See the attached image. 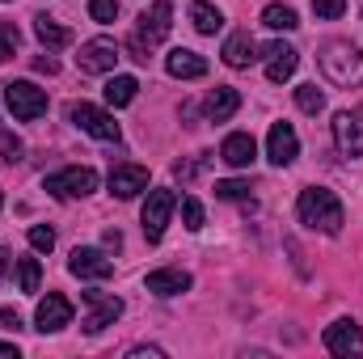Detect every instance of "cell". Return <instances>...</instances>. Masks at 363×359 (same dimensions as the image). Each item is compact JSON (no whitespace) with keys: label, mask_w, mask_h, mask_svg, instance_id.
<instances>
[{"label":"cell","mask_w":363,"mask_h":359,"mask_svg":"<svg viewBox=\"0 0 363 359\" xmlns=\"http://www.w3.org/2000/svg\"><path fill=\"white\" fill-rule=\"evenodd\" d=\"M296 216H300V224H308L313 233H325V237H338V233H342V203H338V194L325 190V186L300 190Z\"/></svg>","instance_id":"1"},{"label":"cell","mask_w":363,"mask_h":359,"mask_svg":"<svg viewBox=\"0 0 363 359\" xmlns=\"http://www.w3.org/2000/svg\"><path fill=\"white\" fill-rule=\"evenodd\" d=\"M169 21H174V4L169 0H157V4H148L144 13H140V26L131 30V60H140V64H148V55H152V47L169 34Z\"/></svg>","instance_id":"2"},{"label":"cell","mask_w":363,"mask_h":359,"mask_svg":"<svg viewBox=\"0 0 363 359\" xmlns=\"http://www.w3.org/2000/svg\"><path fill=\"white\" fill-rule=\"evenodd\" d=\"M321 72L330 85L355 89V85H363V51L351 43H325L321 47Z\"/></svg>","instance_id":"3"},{"label":"cell","mask_w":363,"mask_h":359,"mask_svg":"<svg viewBox=\"0 0 363 359\" xmlns=\"http://www.w3.org/2000/svg\"><path fill=\"white\" fill-rule=\"evenodd\" d=\"M4 106L13 110V118L34 123L47 114V89H38L34 81H9L4 85Z\"/></svg>","instance_id":"4"},{"label":"cell","mask_w":363,"mask_h":359,"mask_svg":"<svg viewBox=\"0 0 363 359\" xmlns=\"http://www.w3.org/2000/svg\"><path fill=\"white\" fill-rule=\"evenodd\" d=\"M68 123H77L81 131H89L93 140L118 144V123H114V114H106V110L93 106V101H72V106H68Z\"/></svg>","instance_id":"5"},{"label":"cell","mask_w":363,"mask_h":359,"mask_svg":"<svg viewBox=\"0 0 363 359\" xmlns=\"http://www.w3.org/2000/svg\"><path fill=\"white\" fill-rule=\"evenodd\" d=\"M47 194H55V199H85L89 190H97V174H93L89 165H68V170H60V174H47Z\"/></svg>","instance_id":"6"},{"label":"cell","mask_w":363,"mask_h":359,"mask_svg":"<svg viewBox=\"0 0 363 359\" xmlns=\"http://www.w3.org/2000/svg\"><path fill=\"white\" fill-rule=\"evenodd\" d=\"M174 207H178V194H174V190H148V203H144V211H140V224H144V237H148V241H161V237H165Z\"/></svg>","instance_id":"7"},{"label":"cell","mask_w":363,"mask_h":359,"mask_svg":"<svg viewBox=\"0 0 363 359\" xmlns=\"http://www.w3.org/2000/svg\"><path fill=\"white\" fill-rule=\"evenodd\" d=\"M118 60H123V55H118V47H114L110 38H89V43L81 47V55H77V68L89 72V77H110Z\"/></svg>","instance_id":"8"},{"label":"cell","mask_w":363,"mask_h":359,"mask_svg":"<svg viewBox=\"0 0 363 359\" xmlns=\"http://www.w3.org/2000/svg\"><path fill=\"white\" fill-rule=\"evenodd\" d=\"M85 304H89V313H85V321H81V330H85V334H101L106 326H114V321L123 317V300H118V296L85 292Z\"/></svg>","instance_id":"9"},{"label":"cell","mask_w":363,"mask_h":359,"mask_svg":"<svg viewBox=\"0 0 363 359\" xmlns=\"http://www.w3.org/2000/svg\"><path fill=\"white\" fill-rule=\"evenodd\" d=\"M330 127H334V148L342 157H359L363 153V114L359 110H338Z\"/></svg>","instance_id":"10"},{"label":"cell","mask_w":363,"mask_h":359,"mask_svg":"<svg viewBox=\"0 0 363 359\" xmlns=\"http://www.w3.org/2000/svg\"><path fill=\"white\" fill-rule=\"evenodd\" d=\"M262 55H267V81H271V85L291 81V77H296V68H300V51H296L291 43H271Z\"/></svg>","instance_id":"11"},{"label":"cell","mask_w":363,"mask_h":359,"mask_svg":"<svg viewBox=\"0 0 363 359\" xmlns=\"http://www.w3.org/2000/svg\"><path fill=\"white\" fill-rule=\"evenodd\" d=\"M34 321H38V330H43V334L64 330V326L72 321V300H68V296H60V292H47V300H38Z\"/></svg>","instance_id":"12"},{"label":"cell","mask_w":363,"mask_h":359,"mask_svg":"<svg viewBox=\"0 0 363 359\" xmlns=\"http://www.w3.org/2000/svg\"><path fill=\"white\" fill-rule=\"evenodd\" d=\"M68 270H72L77 279H110V275H114V263H110L101 250H93V245H77L72 258H68Z\"/></svg>","instance_id":"13"},{"label":"cell","mask_w":363,"mask_h":359,"mask_svg":"<svg viewBox=\"0 0 363 359\" xmlns=\"http://www.w3.org/2000/svg\"><path fill=\"white\" fill-rule=\"evenodd\" d=\"M267 157H271V165H291V161L300 157V136H296L291 123H274L271 127V136H267Z\"/></svg>","instance_id":"14"},{"label":"cell","mask_w":363,"mask_h":359,"mask_svg":"<svg viewBox=\"0 0 363 359\" xmlns=\"http://www.w3.org/2000/svg\"><path fill=\"white\" fill-rule=\"evenodd\" d=\"M325 351H330V355H351V351H363V330L351 321V317H342V321L325 326Z\"/></svg>","instance_id":"15"},{"label":"cell","mask_w":363,"mask_h":359,"mask_svg":"<svg viewBox=\"0 0 363 359\" xmlns=\"http://www.w3.org/2000/svg\"><path fill=\"white\" fill-rule=\"evenodd\" d=\"M220 161L233 165V170H250V165L258 161V144H254V136H250V131H233V136L220 144Z\"/></svg>","instance_id":"16"},{"label":"cell","mask_w":363,"mask_h":359,"mask_svg":"<svg viewBox=\"0 0 363 359\" xmlns=\"http://www.w3.org/2000/svg\"><path fill=\"white\" fill-rule=\"evenodd\" d=\"M190 270L182 267H161V270H148V279H144V287L152 292V296H182V292H190Z\"/></svg>","instance_id":"17"},{"label":"cell","mask_w":363,"mask_h":359,"mask_svg":"<svg viewBox=\"0 0 363 359\" xmlns=\"http://www.w3.org/2000/svg\"><path fill=\"white\" fill-rule=\"evenodd\" d=\"M140 190H148V170L144 165H114L110 170V194L114 199H135Z\"/></svg>","instance_id":"18"},{"label":"cell","mask_w":363,"mask_h":359,"mask_svg":"<svg viewBox=\"0 0 363 359\" xmlns=\"http://www.w3.org/2000/svg\"><path fill=\"white\" fill-rule=\"evenodd\" d=\"M237 110H241V93L233 89V85H216V89L207 93V101H203L207 123H228Z\"/></svg>","instance_id":"19"},{"label":"cell","mask_w":363,"mask_h":359,"mask_svg":"<svg viewBox=\"0 0 363 359\" xmlns=\"http://www.w3.org/2000/svg\"><path fill=\"white\" fill-rule=\"evenodd\" d=\"M165 72H169V77H178V81H199V77H207V60H203L199 51L178 47V51H169V55H165Z\"/></svg>","instance_id":"20"},{"label":"cell","mask_w":363,"mask_h":359,"mask_svg":"<svg viewBox=\"0 0 363 359\" xmlns=\"http://www.w3.org/2000/svg\"><path fill=\"white\" fill-rule=\"evenodd\" d=\"M254 60H258V43H254L245 30L224 43V64H228V68H250Z\"/></svg>","instance_id":"21"},{"label":"cell","mask_w":363,"mask_h":359,"mask_svg":"<svg viewBox=\"0 0 363 359\" xmlns=\"http://www.w3.org/2000/svg\"><path fill=\"white\" fill-rule=\"evenodd\" d=\"M34 34H38V43H43V47H51V51H60V47H68V43H72V34H68L55 17H47V13H38V17H34Z\"/></svg>","instance_id":"22"},{"label":"cell","mask_w":363,"mask_h":359,"mask_svg":"<svg viewBox=\"0 0 363 359\" xmlns=\"http://www.w3.org/2000/svg\"><path fill=\"white\" fill-rule=\"evenodd\" d=\"M190 21H194L199 34H220L224 30V13L216 4H207V0H194L190 4Z\"/></svg>","instance_id":"23"},{"label":"cell","mask_w":363,"mask_h":359,"mask_svg":"<svg viewBox=\"0 0 363 359\" xmlns=\"http://www.w3.org/2000/svg\"><path fill=\"white\" fill-rule=\"evenodd\" d=\"M140 93V81L135 77H110L106 81V106H131Z\"/></svg>","instance_id":"24"},{"label":"cell","mask_w":363,"mask_h":359,"mask_svg":"<svg viewBox=\"0 0 363 359\" xmlns=\"http://www.w3.org/2000/svg\"><path fill=\"white\" fill-rule=\"evenodd\" d=\"M262 26H271V30H296L300 17H296V9H287V4H267V9H262Z\"/></svg>","instance_id":"25"},{"label":"cell","mask_w":363,"mask_h":359,"mask_svg":"<svg viewBox=\"0 0 363 359\" xmlns=\"http://www.w3.org/2000/svg\"><path fill=\"white\" fill-rule=\"evenodd\" d=\"M296 106H300L304 114H321V110H325V93L317 89V85H300V89H296Z\"/></svg>","instance_id":"26"},{"label":"cell","mask_w":363,"mask_h":359,"mask_svg":"<svg viewBox=\"0 0 363 359\" xmlns=\"http://www.w3.org/2000/svg\"><path fill=\"white\" fill-rule=\"evenodd\" d=\"M38 279H43L38 258H21V263H17V283H21V292H38Z\"/></svg>","instance_id":"27"},{"label":"cell","mask_w":363,"mask_h":359,"mask_svg":"<svg viewBox=\"0 0 363 359\" xmlns=\"http://www.w3.org/2000/svg\"><path fill=\"white\" fill-rule=\"evenodd\" d=\"M182 220H186V228H190V233H199V228H203V203H199L194 194H186V199H182Z\"/></svg>","instance_id":"28"},{"label":"cell","mask_w":363,"mask_h":359,"mask_svg":"<svg viewBox=\"0 0 363 359\" xmlns=\"http://www.w3.org/2000/svg\"><path fill=\"white\" fill-rule=\"evenodd\" d=\"M17 47H21V34H17V26H13V21H0V64H4V60L17 51Z\"/></svg>","instance_id":"29"},{"label":"cell","mask_w":363,"mask_h":359,"mask_svg":"<svg viewBox=\"0 0 363 359\" xmlns=\"http://www.w3.org/2000/svg\"><path fill=\"white\" fill-rule=\"evenodd\" d=\"M89 17L101 21V26H110L118 17V0H89Z\"/></svg>","instance_id":"30"},{"label":"cell","mask_w":363,"mask_h":359,"mask_svg":"<svg viewBox=\"0 0 363 359\" xmlns=\"http://www.w3.org/2000/svg\"><path fill=\"white\" fill-rule=\"evenodd\" d=\"M30 245H34L38 254H51V250H55V233H51L47 224H34V228H30Z\"/></svg>","instance_id":"31"},{"label":"cell","mask_w":363,"mask_h":359,"mask_svg":"<svg viewBox=\"0 0 363 359\" xmlns=\"http://www.w3.org/2000/svg\"><path fill=\"white\" fill-rule=\"evenodd\" d=\"M313 13H317L321 21H338V17L347 13V0H313Z\"/></svg>","instance_id":"32"},{"label":"cell","mask_w":363,"mask_h":359,"mask_svg":"<svg viewBox=\"0 0 363 359\" xmlns=\"http://www.w3.org/2000/svg\"><path fill=\"white\" fill-rule=\"evenodd\" d=\"M216 194H220V199H245V194H250V182H237V178L216 182Z\"/></svg>","instance_id":"33"},{"label":"cell","mask_w":363,"mask_h":359,"mask_svg":"<svg viewBox=\"0 0 363 359\" xmlns=\"http://www.w3.org/2000/svg\"><path fill=\"white\" fill-rule=\"evenodd\" d=\"M21 153H26V148H21V140H13V136H4V161L13 165V161H21Z\"/></svg>","instance_id":"34"},{"label":"cell","mask_w":363,"mask_h":359,"mask_svg":"<svg viewBox=\"0 0 363 359\" xmlns=\"http://www.w3.org/2000/svg\"><path fill=\"white\" fill-rule=\"evenodd\" d=\"M127 355H131V359H161L165 351H161V347H131Z\"/></svg>","instance_id":"35"},{"label":"cell","mask_w":363,"mask_h":359,"mask_svg":"<svg viewBox=\"0 0 363 359\" xmlns=\"http://www.w3.org/2000/svg\"><path fill=\"white\" fill-rule=\"evenodd\" d=\"M0 326H4V330H21V317H17L13 309H0Z\"/></svg>","instance_id":"36"},{"label":"cell","mask_w":363,"mask_h":359,"mask_svg":"<svg viewBox=\"0 0 363 359\" xmlns=\"http://www.w3.org/2000/svg\"><path fill=\"white\" fill-rule=\"evenodd\" d=\"M34 68H38V72H55V68H60V64H55V60H51V55H38V60H34Z\"/></svg>","instance_id":"37"},{"label":"cell","mask_w":363,"mask_h":359,"mask_svg":"<svg viewBox=\"0 0 363 359\" xmlns=\"http://www.w3.org/2000/svg\"><path fill=\"white\" fill-rule=\"evenodd\" d=\"M106 245H110V250H118V245H123V233H118V228H110V233H106Z\"/></svg>","instance_id":"38"},{"label":"cell","mask_w":363,"mask_h":359,"mask_svg":"<svg viewBox=\"0 0 363 359\" xmlns=\"http://www.w3.org/2000/svg\"><path fill=\"white\" fill-rule=\"evenodd\" d=\"M9 263H13V254H9V250H0V283H4V270H9Z\"/></svg>","instance_id":"39"},{"label":"cell","mask_w":363,"mask_h":359,"mask_svg":"<svg viewBox=\"0 0 363 359\" xmlns=\"http://www.w3.org/2000/svg\"><path fill=\"white\" fill-rule=\"evenodd\" d=\"M9 355L17 359V347H13V343H0V359H9Z\"/></svg>","instance_id":"40"}]
</instances>
